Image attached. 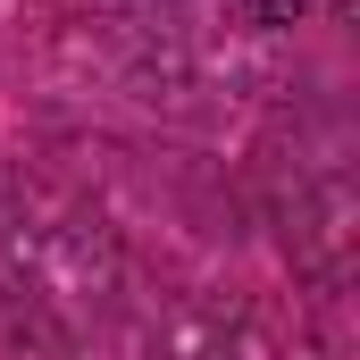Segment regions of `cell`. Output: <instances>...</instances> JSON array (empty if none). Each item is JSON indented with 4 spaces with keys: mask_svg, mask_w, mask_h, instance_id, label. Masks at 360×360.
Returning a JSON list of instances; mask_svg holds the SVG:
<instances>
[{
    "mask_svg": "<svg viewBox=\"0 0 360 360\" xmlns=\"http://www.w3.org/2000/svg\"><path fill=\"white\" fill-rule=\"evenodd\" d=\"M243 8H252L260 25H293V17H310L319 0H243Z\"/></svg>",
    "mask_w": 360,
    "mask_h": 360,
    "instance_id": "obj_1",
    "label": "cell"
}]
</instances>
